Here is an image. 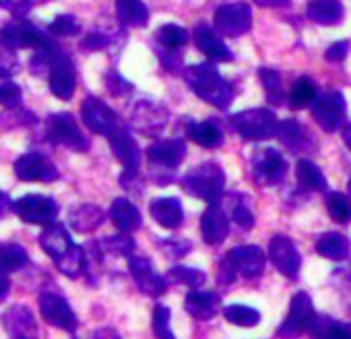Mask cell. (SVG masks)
I'll use <instances>...</instances> for the list:
<instances>
[{"label":"cell","mask_w":351,"mask_h":339,"mask_svg":"<svg viewBox=\"0 0 351 339\" xmlns=\"http://www.w3.org/2000/svg\"><path fill=\"white\" fill-rule=\"evenodd\" d=\"M184 81L189 83V87L193 89V93L197 97H201L203 102H207L219 110L230 108V104L234 102L232 85L219 75V71L211 62L189 67L184 71Z\"/></svg>","instance_id":"obj_1"},{"label":"cell","mask_w":351,"mask_h":339,"mask_svg":"<svg viewBox=\"0 0 351 339\" xmlns=\"http://www.w3.org/2000/svg\"><path fill=\"white\" fill-rule=\"evenodd\" d=\"M186 155L184 139H163L147 147L151 180L157 185H169L176 178V170L180 167Z\"/></svg>","instance_id":"obj_2"},{"label":"cell","mask_w":351,"mask_h":339,"mask_svg":"<svg viewBox=\"0 0 351 339\" xmlns=\"http://www.w3.org/2000/svg\"><path fill=\"white\" fill-rule=\"evenodd\" d=\"M182 189L207 203H219L226 191V174L215 161L201 163L182 178Z\"/></svg>","instance_id":"obj_3"},{"label":"cell","mask_w":351,"mask_h":339,"mask_svg":"<svg viewBox=\"0 0 351 339\" xmlns=\"http://www.w3.org/2000/svg\"><path fill=\"white\" fill-rule=\"evenodd\" d=\"M230 126L234 132H238L246 141H265L271 137H277L279 120L277 116L267 108H254L238 112L230 118Z\"/></svg>","instance_id":"obj_4"},{"label":"cell","mask_w":351,"mask_h":339,"mask_svg":"<svg viewBox=\"0 0 351 339\" xmlns=\"http://www.w3.org/2000/svg\"><path fill=\"white\" fill-rule=\"evenodd\" d=\"M312 118L324 132H335L343 128V124L347 122L345 97L335 89L318 93L312 102Z\"/></svg>","instance_id":"obj_5"},{"label":"cell","mask_w":351,"mask_h":339,"mask_svg":"<svg viewBox=\"0 0 351 339\" xmlns=\"http://www.w3.org/2000/svg\"><path fill=\"white\" fill-rule=\"evenodd\" d=\"M44 126H46V137L54 145H62L71 151H87L89 149V139L83 135V130L79 128L73 114H69V112L52 114V116H48Z\"/></svg>","instance_id":"obj_6"},{"label":"cell","mask_w":351,"mask_h":339,"mask_svg":"<svg viewBox=\"0 0 351 339\" xmlns=\"http://www.w3.org/2000/svg\"><path fill=\"white\" fill-rule=\"evenodd\" d=\"M58 211H60L58 203L46 195H25V197L13 201V213L17 218H21L25 224L48 226V224L56 222Z\"/></svg>","instance_id":"obj_7"},{"label":"cell","mask_w":351,"mask_h":339,"mask_svg":"<svg viewBox=\"0 0 351 339\" xmlns=\"http://www.w3.org/2000/svg\"><path fill=\"white\" fill-rule=\"evenodd\" d=\"M250 174L256 185L263 187L281 185L287 176V161L277 149H263L252 157Z\"/></svg>","instance_id":"obj_8"},{"label":"cell","mask_w":351,"mask_h":339,"mask_svg":"<svg viewBox=\"0 0 351 339\" xmlns=\"http://www.w3.org/2000/svg\"><path fill=\"white\" fill-rule=\"evenodd\" d=\"M314 318H316V312L312 306V298L306 292H298L291 298L287 318L277 329V337H293L300 333H308Z\"/></svg>","instance_id":"obj_9"},{"label":"cell","mask_w":351,"mask_h":339,"mask_svg":"<svg viewBox=\"0 0 351 339\" xmlns=\"http://www.w3.org/2000/svg\"><path fill=\"white\" fill-rule=\"evenodd\" d=\"M40 312L44 320L56 329H62L66 333H77V314L73 312L71 304L64 296L56 292H44L40 294Z\"/></svg>","instance_id":"obj_10"},{"label":"cell","mask_w":351,"mask_h":339,"mask_svg":"<svg viewBox=\"0 0 351 339\" xmlns=\"http://www.w3.org/2000/svg\"><path fill=\"white\" fill-rule=\"evenodd\" d=\"M213 23L228 38L244 36L252 27V9L246 3L221 5L213 15Z\"/></svg>","instance_id":"obj_11"},{"label":"cell","mask_w":351,"mask_h":339,"mask_svg":"<svg viewBox=\"0 0 351 339\" xmlns=\"http://www.w3.org/2000/svg\"><path fill=\"white\" fill-rule=\"evenodd\" d=\"M15 174L23 183H54L60 178L58 167L42 153H25L15 161Z\"/></svg>","instance_id":"obj_12"},{"label":"cell","mask_w":351,"mask_h":339,"mask_svg":"<svg viewBox=\"0 0 351 339\" xmlns=\"http://www.w3.org/2000/svg\"><path fill=\"white\" fill-rule=\"evenodd\" d=\"M50 89L58 100H71L77 87V75H75V67L73 60L64 54V50L58 46L56 52L52 54L50 60Z\"/></svg>","instance_id":"obj_13"},{"label":"cell","mask_w":351,"mask_h":339,"mask_svg":"<svg viewBox=\"0 0 351 339\" xmlns=\"http://www.w3.org/2000/svg\"><path fill=\"white\" fill-rule=\"evenodd\" d=\"M269 261L287 279H295L300 273V267H302V257H300L295 244L287 236H281V234L273 236L269 242Z\"/></svg>","instance_id":"obj_14"},{"label":"cell","mask_w":351,"mask_h":339,"mask_svg":"<svg viewBox=\"0 0 351 339\" xmlns=\"http://www.w3.org/2000/svg\"><path fill=\"white\" fill-rule=\"evenodd\" d=\"M81 116H83V122L89 130H93L95 135H104V137H108L120 124L116 112L106 102H101L99 97L83 100Z\"/></svg>","instance_id":"obj_15"},{"label":"cell","mask_w":351,"mask_h":339,"mask_svg":"<svg viewBox=\"0 0 351 339\" xmlns=\"http://www.w3.org/2000/svg\"><path fill=\"white\" fill-rule=\"evenodd\" d=\"M167 122V112L153 102H136L130 108V126L145 137H157Z\"/></svg>","instance_id":"obj_16"},{"label":"cell","mask_w":351,"mask_h":339,"mask_svg":"<svg viewBox=\"0 0 351 339\" xmlns=\"http://www.w3.org/2000/svg\"><path fill=\"white\" fill-rule=\"evenodd\" d=\"M128 269H130V275L136 283V288L151 296V298H157L165 292V279L155 271L153 263L147 259V257H141V255H130L128 257Z\"/></svg>","instance_id":"obj_17"},{"label":"cell","mask_w":351,"mask_h":339,"mask_svg":"<svg viewBox=\"0 0 351 339\" xmlns=\"http://www.w3.org/2000/svg\"><path fill=\"white\" fill-rule=\"evenodd\" d=\"M0 38H3L13 48L38 50L48 40V34H44L34 23L23 21V17H17V21H11V23H7L3 30H0Z\"/></svg>","instance_id":"obj_18"},{"label":"cell","mask_w":351,"mask_h":339,"mask_svg":"<svg viewBox=\"0 0 351 339\" xmlns=\"http://www.w3.org/2000/svg\"><path fill=\"white\" fill-rule=\"evenodd\" d=\"M226 259L244 279H258L265 271L267 255L258 246H236L226 255Z\"/></svg>","instance_id":"obj_19"},{"label":"cell","mask_w":351,"mask_h":339,"mask_svg":"<svg viewBox=\"0 0 351 339\" xmlns=\"http://www.w3.org/2000/svg\"><path fill=\"white\" fill-rule=\"evenodd\" d=\"M110 147L116 155V159L124 165V170H141V149L128 128L118 124L110 135H108Z\"/></svg>","instance_id":"obj_20"},{"label":"cell","mask_w":351,"mask_h":339,"mask_svg":"<svg viewBox=\"0 0 351 339\" xmlns=\"http://www.w3.org/2000/svg\"><path fill=\"white\" fill-rule=\"evenodd\" d=\"M201 232H203V240L209 246H217L228 238L230 218L226 215L219 203H209L207 211L201 218Z\"/></svg>","instance_id":"obj_21"},{"label":"cell","mask_w":351,"mask_h":339,"mask_svg":"<svg viewBox=\"0 0 351 339\" xmlns=\"http://www.w3.org/2000/svg\"><path fill=\"white\" fill-rule=\"evenodd\" d=\"M195 42H197V48L209 60H215V62H230V60H234L232 50L226 46V42L207 23H199L195 27Z\"/></svg>","instance_id":"obj_22"},{"label":"cell","mask_w":351,"mask_h":339,"mask_svg":"<svg viewBox=\"0 0 351 339\" xmlns=\"http://www.w3.org/2000/svg\"><path fill=\"white\" fill-rule=\"evenodd\" d=\"M3 325L11 337L17 339H27L38 335V323L34 312L25 304H15L3 314Z\"/></svg>","instance_id":"obj_23"},{"label":"cell","mask_w":351,"mask_h":339,"mask_svg":"<svg viewBox=\"0 0 351 339\" xmlns=\"http://www.w3.org/2000/svg\"><path fill=\"white\" fill-rule=\"evenodd\" d=\"M40 246L52 261H58L75 246V242L60 222H52L40 234Z\"/></svg>","instance_id":"obj_24"},{"label":"cell","mask_w":351,"mask_h":339,"mask_svg":"<svg viewBox=\"0 0 351 339\" xmlns=\"http://www.w3.org/2000/svg\"><path fill=\"white\" fill-rule=\"evenodd\" d=\"M149 213L151 218L165 230H176L180 228L184 222V211L182 205L176 197H159L153 199L149 205Z\"/></svg>","instance_id":"obj_25"},{"label":"cell","mask_w":351,"mask_h":339,"mask_svg":"<svg viewBox=\"0 0 351 339\" xmlns=\"http://www.w3.org/2000/svg\"><path fill=\"white\" fill-rule=\"evenodd\" d=\"M219 302H221V298L215 292L193 290L184 300V308L191 316H195L199 320H211L219 312Z\"/></svg>","instance_id":"obj_26"},{"label":"cell","mask_w":351,"mask_h":339,"mask_svg":"<svg viewBox=\"0 0 351 339\" xmlns=\"http://www.w3.org/2000/svg\"><path fill=\"white\" fill-rule=\"evenodd\" d=\"M110 220L114 222V226L124 232V234H132L141 228L143 220H141V211L134 203H130L128 199H114L112 207H110Z\"/></svg>","instance_id":"obj_27"},{"label":"cell","mask_w":351,"mask_h":339,"mask_svg":"<svg viewBox=\"0 0 351 339\" xmlns=\"http://www.w3.org/2000/svg\"><path fill=\"white\" fill-rule=\"evenodd\" d=\"M277 137H279V141L287 149H291L295 153H304V151L312 149V137H310V132L298 120H283V122H279Z\"/></svg>","instance_id":"obj_28"},{"label":"cell","mask_w":351,"mask_h":339,"mask_svg":"<svg viewBox=\"0 0 351 339\" xmlns=\"http://www.w3.org/2000/svg\"><path fill=\"white\" fill-rule=\"evenodd\" d=\"M306 15L318 25H337L343 19L345 9L341 0H310Z\"/></svg>","instance_id":"obj_29"},{"label":"cell","mask_w":351,"mask_h":339,"mask_svg":"<svg viewBox=\"0 0 351 339\" xmlns=\"http://www.w3.org/2000/svg\"><path fill=\"white\" fill-rule=\"evenodd\" d=\"M104 220H106L104 209H99L97 205L85 203V205H79L77 209L71 211L69 224L73 230H77L81 234H91L104 224Z\"/></svg>","instance_id":"obj_30"},{"label":"cell","mask_w":351,"mask_h":339,"mask_svg":"<svg viewBox=\"0 0 351 339\" xmlns=\"http://www.w3.org/2000/svg\"><path fill=\"white\" fill-rule=\"evenodd\" d=\"M116 17L124 27H145L149 9L143 0H116Z\"/></svg>","instance_id":"obj_31"},{"label":"cell","mask_w":351,"mask_h":339,"mask_svg":"<svg viewBox=\"0 0 351 339\" xmlns=\"http://www.w3.org/2000/svg\"><path fill=\"white\" fill-rule=\"evenodd\" d=\"M316 253L330 261H345L351 253L349 238L339 232H326L316 240Z\"/></svg>","instance_id":"obj_32"},{"label":"cell","mask_w":351,"mask_h":339,"mask_svg":"<svg viewBox=\"0 0 351 339\" xmlns=\"http://www.w3.org/2000/svg\"><path fill=\"white\" fill-rule=\"evenodd\" d=\"M189 135L205 149H215L223 145V130L215 120H203V122L189 120Z\"/></svg>","instance_id":"obj_33"},{"label":"cell","mask_w":351,"mask_h":339,"mask_svg":"<svg viewBox=\"0 0 351 339\" xmlns=\"http://www.w3.org/2000/svg\"><path fill=\"white\" fill-rule=\"evenodd\" d=\"M295 176H298V183L302 189L306 191H318V193H324L326 191V178L322 174V170L310 161V159H300L298 165H295Z\"/></svg>","instance_id":"obj_34"},{"label":"cell","mask_w":351,"mask_h":339,"mask_svg":"<svg viewBox=\"0 0 351 339\" xmlns=\"http://www.w3.org/2000/svg\"><path fill=\"white\" fill-rule=\"evenodd\" d=\"M27 250L17 242H0V269L15 273L27 265Z\"/></svg>","instance_id":"obj_35"},{"label":"cell","mask_w":351,"mask_h":339,"mask_svg":"<svg viewBox=\"0 0 351 339\" xmlns=\"http://www.w3.org/2000/svg\"><path fill=\"white\" fill-rule=\"evenodd\" d=\"M85 261H87V253H85V246H79L75 244L62 259L54 261L56 263V269L71 277V279H77L85 273Z\"/></svg>","instance_id":"obj_36"},{"label":"cell","mask_w":351,"mask_h":339,"mask_svg":"<svg viewBox=\"0 0 351 339\" xmlns=\"http://www.w3.org/2000/svg\"><path fill=\"white\" fill-rule=\"evenodd\" d=\"M310 335L314 337H335V339H343V337H351V327L341 323V320H335V318H328V316H318L314 318L310 331Z\"/></svg>","instance_id":"obj_37"},{"label":"cell","mask_w":351,"mask_h":339,"mask_svg":"<svg viewBox=\"0 0 351 339\" xmlns=\"http://www.w3.org/2000/svg\"><path fill=\"white\" fill-rule=\"evenodd\" d=\"M316 95H318V89L314 85V81L308 77H300L289 89V104H291V108L302 110V108L312 106Z\"/></svg>","instance_id":"obj_38"},{"label":"cell","mask_w":351,"mask_h":339,"mask_svg":"<svg viewBox=\"0 0 351 339\" xmlns=\"http://www.w3.org/2000/svg\"><path fill=\"white\" fill-rule=\"evenodd\" d=\"M258 77H261V83L265 87V95H267V102L271 106H279L283 104V81H281V75L275 71V69H258Z\"/></svg>","instance_id":"obj_39"},{"label":"cell","mask_w":351,"mask_h":339,"mask_svg":"<svg viewBox=\"0 0 351 339\" xmlns=\"http://www.w3.org/2000/svg\"><path fill=\"white\" fill-rule=\"evenodd\" d=\"M155 40L165 48V50H178L182 46H186L189 42V32L176 23H165L157 30Z\"/></svg>","instance_id":"obj_40"},{"label":"cell","mask_w":351,"mask_h":339,"mask_svg":"<svg viewBox=\"0 0 351 339\" xmlns=\"http://www.w3.org/2000/svg\"><path fill=\"white\" fill-rule=\"evenodd\" d=\"M223 316L238 327H256L261 323V312L246 304H230L223 308Z\"/></svg>","instance_id":"obj_41"},{"label":"cell","mask_w":351,"mask_h":339,"mask_svg":"<svg viewBox=\"0 0 351 339\" xmlns=\"http://www.w3.org/2000/svg\"><path fill=\"white\" fill-rule=\"evenodd\" d=\"M169 281L173 283H182L189 288H201L207 281V273L203 269H195V267H184V265H176L169 269Z\"/></svg>","instance_id":"obj_42"},{"label":"cell","mask_w":351,"mask_h":339,"mask_svg":"<svg viewBox=\"0 0 351 339\" xmlns=\"http://www.w3.org/2000/svg\"><path fill=\"white\" fill-rule=\"evenodd\" d=\"M326 211L335 222L347 224L351 222V199L341 193H330L326 197Z\"/></svg>","instance_id":"obj_43"},{"label":"cell","mask_w":351,"mask_h":339,"mask_svg":"<svg viewBox=\"0 0 351 339\" xmlns=\"http://www.w3.org/2000/svg\"><path fill=\"white\" fill-rule=\"evenodd\" d=\"M79 32H81V25H79L77 17H73V15H58L48 25V34L54 38H73Z\"/></svg>","instance_id":"obj_44"},{"label":"cell","mask_w":351,"mask_h":339,"mask_svg":"<svg viewBox=\"0 0 351 339\" xmlns=\"http://www.w3.org/2000/svg\"><path fill=\"white\" fill-rule=\"evenodd\" d=\"M99 244H101L104 250H108V253H112L116 257H126L128 259L134 253V242L124 232L120 236H106Z\"/></svg>","instance_id":"obj_45"},{"label":"cell","mask_w":351,"mask_h":339,"mask_svg":"<svg viewBox=\"0 0 351 339\" xmlns=\"http://www.w3.org/2000/svg\"><path fill=\"white\" fill-rule=\"evenodd\" d=\"M0 104L7 108L21 106V87L11 81V77L0 75Z\"/></svg>","instance_id":"obj_46"},{"label":"cell","mask_w":351,"mask_h":339,"mask_svg":"<svg viewBox=\"0 0 351 339\" xmlns=\"http://www.w3.org/2000/svg\"><path fill=\"white\" fill-rule=\"evenodd\" d=\"M17 48L9 46L3 38H0V75L11 77L19 71V58H17Z\"/></svg>","instance_id":"obj_47"},{"label":"cell","mask_w":351,"mask_h":339,"mask_svg":"<svg viewBox=\"0 0 351 339\" xmlns=\"http://www.w3.org/2000/svg\"><path fill=\"white\" fill-rule=\"evenodd\" d=\"M169 308L163 306V304H157L155 306V312H153V333L157 337H167V339H173V331L169 329Z\"/></svg>","instance_id":"obj_48"},{"label":"cell","mask_w":351,"mask_h":339,"mask_svg":"<svg viewBox=\"0 0 351 339\" xmlns=\"http://www.w3.org/2000/svg\"><path fill=\"white\" fill-rule=\"evenodd\" d=\"M106 87H108V91L114 95V97H122V95H128L134 87H132V83H128L120 73H116V71H110L108 75H106Z\"/></svg>","instance_id":"obj_49"},{"label":"cell","mask_w":351,"mask_h":339,"mask_svg":"<svg viewBox=\"0 0 351 339\" xmlns=\"http://www.w3.org/2000/svg\"><path fill=\"white\" fill-rule=\"evenodd\" d=\"M232 218H234V224L242 230H250L254 226V215L252 211L246 207V203H238L232 211Z\"/></svg>","instance_id":"obj_50"},{"label":"cell","mask_w":351,"mask_h":339,"mask_svg":"<svg viewBox=\"0 0 351 339\" xmlns=\"http://www.w3.org/2000/svg\"><path fill=\"white\" fill-rule=\"evenodd\" d=\"M0 7L5 11H11L15 17H25L34 7V0H0Z\"/></svg>","instance_id":"obj_51"},{"label":"cell","mask_w":351,"mask_h":339,"mask_svg":"<svg viewBox=\"0 0 351 339\" xmlns=\"http://www.w3.org/2000/svg\"><path fill=\"white\" fill-rule=\"evenodd\" d=\"M108 44H110V38H108L106 34L93 32V34L85 36V40L81 42V48L87 50V52H97V50H104Z\"/></svg>","instance_id":"obj_52"},{"label":"cell","mask_w":351,"mask_h":339,"mask_svg":"<svg viewBox=\"0 0 351 339\" xmlns=\"http://www.w3.org/2000/svg\"><path fill=\"white\" fill-rule=\"evenodd\" d=\"M347 54H349V42L343 40V42L332 44V46L326 50V60H330V62H341Z\"/></svg>","instance_id":"obj_53"},{"label":"cell","mask_w":351,"mask_h":339,"mask_svg":"<svg viewBox=\"0 0 351 339\" xmlns=\"http://www.w3.org/2000/svg\"><path fill=\"white\" fill-rule=\"evenodd\" d=\"M165 248L171 253V257H182L186 250H191V244H189V242L184 244L182 240H178V242H176V240H167Z\"/></svg>","instance_id":"obj_54"},{"label":"cell","mask_w":351,"mask_h":339,"mask_svg":"<svg viewBox=\"0 0 351 339\" xmlns=\"http://www.w3.org/2000/svg\"><path fill=\"white\" fill-rule=\"evenodd\" d=\"M9 292H11V279H9V273L0 269V302L7 300Z\"/></svg>","instance_id":"obj_55"},{"label":"cell","mask_w":351,"mask_h":339,"mask_svg":"<svg viewBox=\"0 0 351 339\" xmlns=\"http://www.w3.org/2000/svg\"><path fill=\"white\" fill-rule=\"evenodd\" d=\"M11 211H13V201H11V197H9L7 193L0 191V220L7 218Z\"/></svg>","instance_id":"obj_56"},{"label":"cell","mask_w":351,"mask_h":339,"mask_svg":"<svg viewBox=\"0 0 351 339\" xmlns=\"http://www.w3.org/2000/svg\"><path fill=\"white\" fill-rule=\"evenodd\" d=\"M261 7H269V9H279V7H287L291 0H254Z\"/></svg>","instance_id":"obj_57"},{"label":"cell","mask_w":351,"mask_h":339,"mask_svg":"<svg viewBox=\"0 0 351 339\" xmlns=\"http://www.w3.org/2000/svg\"><path fill=\"white\" fill-rule=\"evenodd\" d=\"M343 141H345V145L351 149V122H345V124H343Z\"/></svg>","instance_id":"obj_58"},{"label":"cell","mask_w":351,"mask_h":339,"mask_svg":"<svg viewBox=\"0 0 351 339\" xmlns=\"http://www.w3.org/2000/svg\"><path fill=\"white\" fill-rule=\"evenodd\" d=\"M347 189H349V195H351V180H349V185H347Z\"/></svg>","instance_id":"obj_59"}]
</instances>
